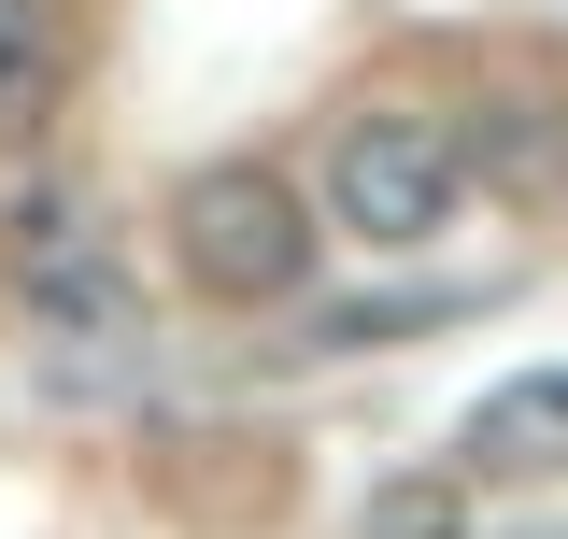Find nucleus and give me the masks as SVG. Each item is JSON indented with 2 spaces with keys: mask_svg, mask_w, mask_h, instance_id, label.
Masks as SVG:
<instances>
[{
  "mask_svg": "<svg viewBox=\"0 0 568 539\" xmlns=\"http://www.w3.org/2000/svg\"><path fill=\"white\" fill-rule=\"evenodd\" d=\"M511 539H568V526H511Z\"/></svg>",
  "mask_w": 568,
  "mask_h": 539,
  "instance_id": "6",
  "label": "nucleus"
},
{
  "mask_svg": "<svg viewBox=\"0 0 568 539\" xmlns=\"http://www.w3.org/2000/svg\"><path fill=\"white\" fill-rule=\"evenodd\" d=\"M469 213V142L440 129V114H355L327 142V227L369 242V256H413Z\"/></svg>",
  "mask_w": 568,
  "mask_h": 539,
  "instance_id": "2",
  "label": "nucleus"
},
{
  "mask_svg": "<svg viewBox=\"0 0 568 539\" xmlns=\"http://www.w3.org/2000/svg\"><path fill=\"white\" fill-rule=\"evenodd\" d=\"M58 100V29H43V0H0V129H29Z\"/></svg>",
  "mask_w": 568,
  "mask_h": 539,
  "instance_id": "4",
  "label": "nucleus"
},
{
  "mask_svg": "<svg viewBox=\"0 0 568 539\" xmlns=\"http://www.w3.org/2000/svg\"><path fill=\"white\" fill-rule=\"evenodd\" d=\"M369 539H469V511H455V482H440V469H413V482L369 497Z\"/></svg>",
  "mask_w": 568,
  "mask_h": 539,
  "instance_id": "5",
  "label": "nucleus"
},
{
  "mask_svg": "<svg viewBox=\"0 0 568 539\" xmlns=\"http://www.w3.org/2000/svg\"><path fill=\"white\" fill-rule=\"evenodd\" d=\"M455 469H484V482H555V469H568V369H511V384H484L469 426H455Z\"/></svg>",
  "mask_w": 568,
  "mask_h": 539,
  "instance_id": "3",
  "label": "nucleus"
},
{
  "mask_svg": "<svg viewBox=\"0 0 568 539\" xmlns=\"http://www.w3.org/2000/svg\"><path fill=\"white\" fill-rule=\"evenodd\" d=\"M171 256H185V284H200V298L271 313V298H298V284H313V200H298L284 171H256V156L185 171V200H171Z\"/></svg>",
  "mask_w": 568,
  "mask_h": 539,
  "instance_id": "1",
  "label": "nucleus"
}]
</instances>
